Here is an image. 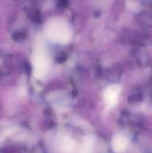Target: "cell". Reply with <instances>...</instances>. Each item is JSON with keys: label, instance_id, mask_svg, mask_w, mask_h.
Returning <instances> with one entry per match:
<instances>
[{"label": "cell", "instance_id": "6da1fadb", "mask_svg": "<svg viewBox=\"0 0 152 153\" xmlns=\"http://www.w3.org/2000/svg\"><path fill=\"white\" fill-rule=\"evenodd\" d=\"M45 33L49 40L60 44L69 43L72 36L69 23L61 17L52 18L48 21L45 27Z\"/></svg>", "mask_w": 152, "mask_h": 153}, {"label": "cell", "instance_id": "7a4b0ae2", "mask_svg": "<svg viewBox=\"0 0 152 153\" xmlns=\"http://www.w3.org/2000/svg\"><path fill=\"white\" fill-rule=\"evenodd\" d=\"M32 65L34 75L37 79L44 78L50 68V58L42 40L37 42L34 48Z\"/></svg>", "mask_w": 152, "mask_h": 153}, {"label": "cell", "instance_id": "3957f363", "mask_svg": "<svg viewBox=\"0 0 152 153\" xmlns=\"http://www.w3.org/2000/svg\"><path fill=\"white\" fill-rule=\"evenodd\" d=\"M121 88L119 85H113L109 86L104 92V101L110 107H113L117 103L119 100Z\"/></svg>", "mask_w": 152, "mask_h": 153}, {"label": "cell", "instance_id": "277c9868", "mask_svg": "<svg viewBox=\"0 0 152 153\" xmlns=\"http://www.w3.org/2000/svg\"><path fill=\"white\" fill-rule=\"evenodd\" d=\"M128 144V140L124 134H116L112 141V147L116 152H122L126 149Z\"/></svg>", "mask_w": 152, "mask_h": 153}]
</instances>
